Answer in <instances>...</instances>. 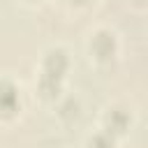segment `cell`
I'll use <instances>...</instances> for the list:
<instances>
[{"instance_id":"obj_1","label":"cell","mask_w":148,"mask_h":148,"mask_svg":"<svg viewBox=\"0 0 148 148\" xmlns=\"http://www.w3.org/2000/svg\"><path fill=\"white\" fill-rule=\"evenodd\" d=\"M69 72V53L62 46H51L44 51L42 60H39V76H37V92L49 99L56 102L62 92V83L67 79Z\"/></svg>"},{"instance_id":"obj_2","label":"cell","mask_w":148,"mask_h":148,"mask_svg":"<svg viewBox=\"0 0 148 148\" xmlns=\"http://www.w3.org/2000/svg\"><path fill=\"white\" fill-rule=\"evenodd\" d=\"M120 53V39L116 35V30L111 28H97L90 32L88 37V56L95 65L99 67H109L111 62L118 60Z\"/></svg>"},{"instance_id":"obj_3","label":"cell","mask_w":148,"mask_h":148,"mask_svg":"<svg viewBox=\"0 0 148 148\" xmlns=\"http://www.w3.org/2000/svg\"><path fill=\"white\" fill-rule=\"evenodd\" d=\"M23 111V95L21 86L9 79L0 76V123H12Z\"/></svg>"},{"instance_id":"obj_4","label":"cell","mask_w":148,"mask_h":148,"mask_svg":"<svg viewBox=\"0 0 148 148\" xmlns=\"http://www.w3.org/2000/svg\"><path fill=\"white\" fill-rule=\"evenodd\" d=\"M134 125V116L127 106H120V104H111L102 111V120H99V127L104 132H109L111 136L116 139H123Z\"/></svg>"},{"instance_id":"obj_5","label":"cell","mask_w":148,"mask_h":148,"mask_svg":"<svg viewBox=\"0 0 148 148\" xmlns=\"http://www.w3.org/2000/svg\"><path fill=\"white\" fill-rule=\"evenodd\" d=\"M116 146H118V139L111 136L109 132H104L102 127L97 132L88 134V139H86V148H116Z\"/></svg>"},{"instance_id":"obj_6","label":"cell","mask_w":148,"mask_h":148,"mask_svg":"<svg viewBox=\"0 0 148 148\" xmlns=\"http://www.w3.org/2000/svg\"><path fill=\"white\" fill-rule=\"evenodd\" d=\"M97 0H65V5H69L72 9H88L90 5H95Z\"/></svg>"},{"instance_id":"obj_7","label":"cell","mask_w":148,"mask_h":148,"mask_svg":"<svg viewBox=\"0 0 148 148\" xmlns=\"http://www.w3.org/2000/svg\"><path fill=\"white\" fill-rule=\"evenodd\" d=\"M130 2H132V5H136V7H143V5H146V0H130Z\"/></svg>"},{"instance_id":"obj_8","label":"cell","mask_w":148,"mask_h":148,"mask_svg":"<svg viewBox=\"0 0 148 148\" xmlns=\"http://www.w3.org/2000/svg\"><path fill=\"white\" fill-rule=\"evenodd\" d=\"M21 2H25V5H39V2H44V0H21Z\"/></svg>"}]
</instances>
